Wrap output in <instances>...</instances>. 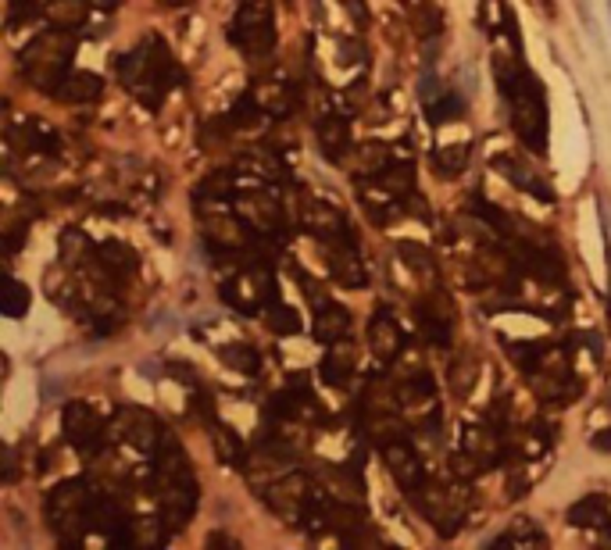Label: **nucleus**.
<instances>
[{
	"instance_id": "f257e3e1",
	"label": "nucleus",
	"mask_w": 611,
	"mask_h": 550,
	"mask_svg": "<svg viewBox=\"0 0 611 550\" xmlns=\"http://www.w3.org/2000/svg\"><path fill=\"white\" fill-rule=\"evenodd\" d=\"M115 72H118V83L129 90V97L140 101L147 111H161L165 97L186 83L172 47L158 33H147L133 51L118 54Z\"/></svg>"
},
{
	"instance_id": "f03ea898",
	"label": "nucleus",
	"mask_w": 611,
	"mask_h": 550,
	"mask_svg": "<svg viewBox=\"0 0 611 550\" xmlns=\"http://www.w3.org/2000/svg\"><path fill=\"white\" fill-rule=\"evenodd\" d=\"M493 76L501 86V97L508 104V118L515 136L522 140V147H529L533 154L547 150V97L543 86L536 83V76L525 69V58H493Z\"/></svg>"
},
{
	"instance_id": "7ed1b4c3",
	"label": "nucleus",
	"mask_w": 611,
	"mask_h": 550,
	"mask_svg": "<svg viewBox=\"0 0 611 550\" xmlns=\"http://www.w3.org/2000/svg\"><path fill=\"white\" fill-rule=\"evenodd\" d=\"M154 500H158V514L172 532H183L190 525V518L197 514V500H200V482L193 475V465L183 450V443L175 436L165 433L158 454H154Z\"/></svg>"
},
{
	"instance_id": "20e7f679",
	"label": "nucleus",
	"mask_w": 611,
	"mask_h": 550,
	"mask_svg": "<svg viewBox=\"0 0 611 550\" xmlns=\"http://www.w3.org/2000/svg\"><path fill=\"white\" fill-rule=\"evenodd\" d=\"M76 51H79L76 33H69V29L40 33V36L19 54V72H22V79H26L33 90L54 97V90L61 86V79L72 72Z\"/></svg>"
},
{
	"instance_id": "39448f33",
	"label": "nucleus",
	"mask_w": 611,
	"mask_h": 550,
	"mask_svg": "<svg viewBox=\"0 0 611 550\" xmlns=\"http://www.w3.org/2000/svg\"><path fill=\"white\" fill-rule=\"evenodd\" d=\"M94 479H61L47 500H44V514L51 532L65 543V546H79L90 536V504H94Z\"/></svg>"
},
{
	"instance_id": "423d86ee",
	"label": "nucleus",
	"mask_w": 611,
	"mask_h": 550,
	"mask_svg": "<svg viewBox=\"0 0 611 550\" xmlns=\"http://www.w3.org/2000/svg\"><path fill=\"white\" fill-rule=\"evenodd\" d=\"M408 500L419 507V514H422L444 539L458 536L461 525H465V518H468V511H472V489H468V482H461V479H451V482H444V479H426Z\"/></svg>"
},
{
	"instance_id": "0eeeda50",
	"label": "nucleus",
	"mask_w": 611,
	"mask_h": 550,
	"mask_svg": "<svg viewBox=\"0 0 611 550\" xmlns=\"http://www.w3.org/2000/svg\"><path fill=\"white\" fill-rule=\"evenodd\" d=\"M397 397H401V415L408 422L411 433H422V436H436L440 433V393H436V383L433 376L411 361L404 368V361H397Z\"/></svg>"
},
{
	"instance_id": "6e6552de",
	"label": "nucleus",
	"mask_w": 611,
	"mask_h": 550,
	"mask_svg": "<svg viewBox=\"0 0 611 550\" xmlns=\"http://www.w3.org/2000/svg\"><path fill=\"white\" fill-rule=\"evenodd\" d=\"M229 44L247 61H265L275 51V8L272 0H243L229 26Z\"/></svg>"
},
{
	"instance_id": "1a4fd4ad",
	"label": "nucleus",
	"mask_w": 611,
	"mask_h": 550,
	"mask_svg": "<svg viewBox=\"0 0 611 550\" xmlns=\"http://www.w3.org/2000/svg\"><path fill=\"white\" fill-rule=\"evenodd\" d=\"M275 290L279 283L268 261H250V264L236 261V271L222 283V301L240 315H257L268 304H275Z\"/></svg>"
},
{
	"instance_id": "9d476101",
	"label": "nucleus",
	"mask_w": 611,
	"mask_h": 550,
	"mask_svg": "<svg viewBox=\"0 0 611 550\" xmlns=\"http://www.w3.org/2000/svg\"><path fill=\"white\" fill-rule=\"evenodd\" d=\"M200 232H204V243L225 257H240V254L254 250V239H257V232L250 229V222L243 214L215 211V207L200 211Z\"/></svg>"
},
{
	"instance_id": "9b49d317",
	"label": "nucleus",
	"mask_w": 611,
	"mask_h": 550,
	"mask_svg": "<svg viewBox=\"0 0 611 550\" xmlns=\"http://www.w3.org/2000/svg\"><path fill=\"white\" fill-rule=\"evenodd\" d=\"M61 433H65L69 447L79 450L83 457H97L108 447V422L86 400H69L65 404V411H61Z\"/></svg>"
},
{
	"instance_id": "f8f14e48",
	"label": "nucleus",
	"mask_w": 611,
	"mask_h": 550,
	"mask_svg": "<svg viewBox=\"0 0 611 550\" xmlns=\"http://www.w3.org/2000/svg\"><path fill=\"white\" fill-rule=\"evenodd\" d=\"M415 322H419V336L426 347H451L454 344V322H458V308L451 301L447 290L433 287L426 290V297L415 304Z\"/></svg>"
},
{
	"instance_id": "ddd939ff",
	"label": "nucleus",
	"mask_w": 611,
	"mask_h": 550,
	"mask_svg": "<svg viewBox=\"0 0 611 550\" xmlns=\"http://www.w3.org/2000/svg\"><path fill=\"white\" fill-rule=\"evenodd\" d=\"M315 489H319V482H312L308 472L289 468V472H282L279 479H272L257 497H261L279 518H286V522L297 525L300 514H304V507H308V500L315 497Z\"/></svg>"
},
{
	"instance_id": "4468645a",
	"label": "nucleus",
	"mask_w": 611,
	"mask_h": 550,
	"mask_svg": "<svg viewBox=\"0 0 611 550\" xmlns=\"http://www.w3.org/2000/svg\"><path fill=\"white\" fill-rule=\"evenodd\" d=\"M379 457H383V465H387L394 486H397L404 497H411V493L429 479V475H426V461H422V454L415 450V443H411L408 436H397V440L383 443V447H379Z\"/></svg>"
},
{
	"instance_id": "2eb2a0df",
	"label": "nucleus",
	"mask_w": 611,
	"mask_h": 550,
	"mask_svg": "<svg viewBox=\"0 0 611 550\" xmlns=\"http://www.w3.org/2000/svg\"><path fill=\"white\" fill-rule=\"evenodd\" d=\"M297 222H300V229H304V232H308V236H315L319 243H333V239L354 236V232H351V222H347V214H344L337 204L322 200V197H300Z\"/></svg>"
},
{
	"instance_id": "dca6fc26",
	"label": "nucleus",
	"mask_w": 611,
	"mask_h": 550,
	"mask_svg": "<svg viewBox=\"0 0 611 550\" xmlns=\"http://www.w3.org/2000/svg\"><path fill=\"white\" fill-rule=\"evenodd\" d=\"M115 436L126 440L140 454H158V447L165 440V429H161V422H158L154 411L136 408V404H122L115 411Z\"/></svg>"
},
{
	"instance_id": "f3484780",
	"label": "nucleus",
	"mask_w": 611,
	"mask_h": 550,
	"mask_svg": "<svg viewBox=\"0 0 611 550\" xmlns=\"http://www.w3.org/2000/svg\"><path fill=\"white\" fill-rule=\"evenodd\" d=\"M268 415H272L279 425H286V422H322V418H326L322 400L308 390V383H304V379H297L293 386L279 390V393L272 397V404H268Z\"/></svg>"
},
{
	"instance_id": "a211bd4d",
	"label": "nucleus",
	"mask_w": 611,
	"mask_h": 550,
	"mask_svg": "<svg viewBox=\"0 0 611 550\" xmlns=\"http://www.w3.org/2000/svg\"><path fill=\"white\" fill-rule=\"evenodd\" d=\"M236 204H240V214L250 222V229L257 232V236H279L282 232V225H286V211H282V204H279V197H275V190H243L240 197H236Z\"/></svg>"
},
{
	"instance_id": "6ab92c4d",
	"label": "nucleus",
	"mask_w": 611,
	"mask_h": 550,
	"mask_svg": "<svg viewBox=\"0 0 611 550\" xmlns=\"http://www.w3.org/2000/svg\"><path fill=\"white\" fill-rule=\"evenodd\" d=\"M326 247V264H330V275L344 287V290H362L369 283V268L358 254V239L354 236H344V239H333V243H322Z\"/></svg>"
},
{
	"instance_id": "aec40b11",
	"label": "nucleus",
	"mask_w": 611,
	"mask_h": 550,
	"mask_svg": "<svg viewBox=\"0 0 611 550\" xmlns=\"http://www.w3.org/2000/svg\"><path fill=\"white\" fill-rule=\"evenodd\" d=\"M461 450L479 465V472H490L497 465L508 461V443H504V433L493 425V422H483V425H468L461 433Z\"/></svg>"
},
{
	"instance_id": "412c9836",
	"label": "nucleus",
	"mask_w": 611,
	"mask_h": 550,
	"mask_svg": "<svg viewBox=\"0 0 611 550\" xmlns=\"http://www.w3.org/2000/svg\"><path fill=\"white\" fill-rule=\"evenodd\" d=\"M97 264H101V275L108 279L111 290L133 283L136 275H140V257H136V250H133L129 243H122V239H104V243H97Z\"/></svg>"
},
{
	"instance_id": "4be33fe9",
	"label": "nucleus",
	"mask_w": 611,
	"mask_h": 550,
	"mask_svg": "<svg viewBox=\"0 0 611 550\" xmlns=\"http://www.w3.org/2000/svg\"><path fill=\"white\" fill-rule=\"evenodd\" d=\"M369 347L383 365H397L404 358V351H408V336H404L401 322L387 308H379L372 315V322H369Z\"/></svg>"
},
{
	"instance_id": "5701e85b",
	"label": "nucleus",
	"mask_w": 611,
	"mask_h": 550,
	"mask_svg": "<svg viewBox=\"0 0 611 550\" xmlns=\"http://www.w3.org/2000/svg\"><path fill=\"white\" fill-rule=\"evenodd\" d=\"M422 108H426V115H429L433 125L461 122V118H465V101H461V93L451 90V86H444V83H436L433 76L422 79Z\"/></svg>"
},
{
	"instance_id": "b1692460",
	"label": "nucleus",
	"mask_w": 611,
	"mask_h": 550,
	"mask_svg": "<svg viewBox=\"0 0 611 550\" xmlns=\"http://www.w3.org/2000/svg\"><path fill=\"white\" fill-rule=\"evenodd\" d=\"M315 136H319V150L326 161L333 165H344L354 150V140H351V118L347 115H322L319 125H315Z\"/></svg>"
},
{
	"instance_id": "393cba45",
	"label": "nucleus",
	"mask_w": 611,
	"mask_h": 550,
	"mask_svg": "<svg viewBox=\"0 0 611 550\" xmlns=\"http://www.w3.org/2000/svg\"><path fill=\"white\" fill-rule=\"evenodd\" d=\"M319 376H322V383H326V386H333V390H344V386L358 376V347L351 344V336H347V340L330 344V351L322 354Z\"/></svg>"
},
{
	"instance_id": "a878e982",
	"label": "nucleus",
	"mask_w": 611,
	"mask_h": 550,
	"mask_svg": "<svg viewBox=\"0 0 611 550\" xmlns=\"http://www.w3.org/2000/svg\"><path fill=\"white\" fill-rule=\"evenodd\" d=\"M493 168L515 186V190H522V193H529V197H536V200H543V204H554V190L543 182V175H536L529 165H522L518 158H511V154H497L493 158Z\"/></svg>"
},
{
	"instance_id": "bb28decb",
	"label": "nucleus",
	"mask_w": 611,
	"mask_h": 550,
	"mask_svg": "<svg viewBox=\"0 0 611 550\" xmlns=\"http://www.w3.org/2000/svg\"><path fill=\"white\" fill-rule=\"evenodd\" d=\"M568 525L575 529H597V532H611V497L604 489H593L586 497H579L568 507Z\"/></svg>"
},
{
	"instance_id": "cd10ccee",
	"label": "nucleus",
	"mask_w": 611,
	"mask_h": 550,
	"mask_svg": "<svg viewBox=\"0 0 611 550\" xmlns=\"http://www.w3.org/2000/svg\"><path fill=\"white\" fill-rule=\"evenodd\" d=\"M250 90H254L257 104L268 111V118H289L297 111V93L300 90H293L286 79H257Z\"/></svg>"
},
{
	"instance_id": "c85d7f7f",
	"label": "nucleus",
	"mask_w": 611,
	"mask_h": 550,
	"mask_svg": "<svg viewBox=\"0 0 611 550\" xmlns=\"http://www.w3.org/2000/svg\"><path fill=\"white\" fill-rule=\"evenodd\" d=\"M101 93H104V79H101L97 72H79V69H72V72L61 79V86L54 90V101H61V104H97Z\"/></svg>"
},
{
	"instance_id": "c756f323",
	"label": "nucleus",
	"mask_w": 611,
	"mask_h": 550,
	"mask_svg": "<svg viewBox=\"0 0 611 550\" xmlns=\"http://www.w3.org/2000/svg\"><path fill=\"white\" fill-rule=\"evenodd\" d=\"M236 168H240L243 175L257 179V182H282V179H286V168H282L279 154L268 150V147H247V150L236 158Z\"/></svg>"
},
{
	"instance_id": "7c9ffc66",
	"label": "nucleus",
	"mask_w": 611,
	"mask_h": 550,
	"mask_svg": "<svg viewBox=\"0 0 611 550\" xmlns=\"http://www.w3.org/2000/svg\"><path fill=\"white\" fill-rule=\"evenodd\" d=\"M15 136L22 140V147H26L29 154H47V158H58V154H61V136H58V129H54L51 122L37 118V115H29V118L15 129Z\"/></svg>"
},
{
	"instance_id": "2f4dec72",
	"label": "nucleus",
	"mask_w": 611,
	"mask_h": 550,
	"mask_svg": "<svg viewBox=\"0 0 611 550\" xmlns=\"http://www.w3.org/2000/svg\"><path fill=\"white\" fill-rule=\"evenodd\" d=\"M351 326H354V319H351V311L344 308V304H322V308H315V322H312V333H315V340L319 344H337V340H347L351 336Z\"/></svg>"
},
{
	"instance_id": "473e14b6",
	"label": "nucleus",
	"mask_w": 611,
	"mask_h": 550,
	"mask_svg": "<svg viewBox=\"0 0 611 550\" xmlns=\"http://www.w3.org/2000/svg\"><path fill=\"white\" fill-rule=\"evenodd\" d=\"M208 429H211V447H215V454H218V461L222 465H232V468H240L243 472V465H247V447H243V440L236 436V429L232 425H225V422H218V418H208Z\"/></svg>"
},
{
	"instance_id": "72a5a7b5",
	"label": "nucleus",
	"mask_w": 611,
	"mask_h": 550,
	"mask_svg": "<svg viewBox=\"0 0 611 550\" xmlns=\"http://www.w3.org/2000/svg\"><path fill=\"white\" fill-rule=\"evenodd\" d=\"M397 257L404 261V268L415 275L419 283H429V287L440 283V268H436V257L429 254V247H422L415 239H401L397 243Z\"/></svg>"
},
{
	"instance_id": "f704fd0d",
	"label": "nucleus",
	"mask_w": 611,
	"mask_h": 550,
	"mask_svg": "<svg viewBox=\"0 0 611 550\" xmlns=\"http://www.w3.org/2000/svg\"><path fill=\"white\" fill-rule=\"evenodd\" d=\"M240 168H232V172H211V175H204L200 182H197V200L200 204H225V200H236L243 190H240Z\"/></svg>"
},
{
	"instance_id": "c9c22d12",
	"label": "nucleus",
	"mask_w": 611,
	"mask_h": 550,
	"mask_svg": "<svg viewBox=\"0 0 611 550\" xmlns=\"http://www.w3.org/2000/svg\"><path fill=\"white\" fill-rule=\"evenodd\" d=\"M44 19L51 22V29H83L90 22V0H47L44 4Z\"/></svg>"
},
{
	"instance_id": "e433bc0d",
	"label": "nucleus",
	"mask_w": 611,
	"mask_h": 550,
	"mask_svg": "<svg viewBox=\"0 0 611 550\" xmlns=\"http://www.w3.org/2000/svg\"><path fill=\"white\" fill-rule=\"evenodd\" d=\"M390 161H394V150H390L387 143H376V140H372V143H358L344 165H351L358 179H376Z\"/></svg>"
},
{
	"instance_id": "4c0bfd02",
	"label": "nucleus",
	"mask_w": 611,
	"mask_h": 550,
	"mask_svg": "<svg viewBox=\"0 0 611 550\" xmlns=\"http://www.w3.org/2000/svg\"><path fill=\"white\" fill-rule=\"evenodd\" d=\"M165 536H168V529H165L161 514H154V518L151 514L147 518H129L122 536H118V546H161Z\"/></svg>"
},
{
	"instance_id": "58836bf2",
	"label": "nucleus",
	"mask_w": 611,
	"mask_h": 550,
	"mask_svg": "<svg viewBox=\"0 0 611 550\" xmlns=\"http://www.w3.org/2000/svg\"><path fill=\"white\" fill-rule=\"evenodd\" d=\"M508 546H547V532L533 518H515L493 543L490 550H508Z\"/></svg>"
},
{
	"instance_id": "ea45409f",
	"label": "nucleus",
	"mask_w": 611,
	"mask_h": 550,
	"mask_svg": "<svg viewBox=\"0 0 611 550\" xmlns=\"http://www.w3.org/2000/svg\"><path fill=\"white\" fill-rule=\"evenodd\" d=\"M376 182L404 204V200L415 193V165H411V161H397V158H394V161L376 175Z\"/></svg>"
},
{
	"instance_id": "a19ab883",
	"label": "nucleus",
	"mask_w": 611,
	"mask_h": 550,
	"mask_svg": "<svg viewBox=\"0 0 611 550\" xmlns=\"http://www.w3.org/2000/svg\"><path fill=\"white\" fill-rule=\"evenodd\" d=\"M447 386H451V393L458 400H468L472 390L479 386V361L472 354H458L451 361V368H447Z\"/></svg>"
},
{
	"instance_id": "79ce46f5",
	"label": "nucleus",
	"mask_w": 611,
	"mask_h": 550,
	"mask_svg": "<svg viewBox=\"0 0 611 550\" xmlns=\"http://www.w3.org/2000/svg\"><path fill=\"white\" fill-rule=\"evenodd\" d=\"M444 8L436 4V0H422V4L411 8V29L422 36V40H440L444 36Z\"/></svg>"
},
{
	"instance_id": "37998d69",
	"label": "nucleus",
	"mask_w": 611,
	"mask_h": 550,
	"mask_svg": "<svg viewBox=\"0 0 611 550\" xmlns=\"http://www.w3.org/2000/svg\"><path fill=\"white\" fill-rule=\"evenodd\" d=\"M265 115H268V111L257 104L254 90H247V93L229 108V115H225V118H229V125H232L236 133H250V129H257V125L265 122Z\"/></svg>"
},
{
	"instance_id": "c03bdc74",
	"label": "nucleus",
	"mask_w": 611,
	"mask_h": 550,
	"mask_svg": "<svg viewBox=\"0 0 611 550\" xmlns=\"http://www.w3.org/2000/svg\"><path fill=\"white\" fill-rule=\"evenodd\" d=\"M468 158H472V147H468V143H440V147L433 150V165H436V172H440L444 179L461 175V172L468 168Z\"/></svg>"
},
{
	"instance_id": "a18cd8bd",
	"label": "nucleus",
	"mask_w": 611,
	"mask_h": 550,
	"mask_svg": "<svg viewBox=\"0 0 611 550\" xmlns=\"http://www.w3.org/2000/svg\"><path fill=\"white\" fill-rule=\"evenodd\" d=\"M218 358L229 365V368H236L240 376H261V354H257V347H250V344H225V347H218Z\"/></svg>"
},
{
	"instance_id": "49530a36",
	"label": "nucleus",
	"mask_w": 611,
	"mask_h": 550,
	"mask_svg": "<svg viewBox=\"0 0 611 550\" xmlns=\"http://www.w3.org/2000/svg\"><path fill=\"white\" fill-rule=\"evenodd\" d=\"M29 304H33L29 287L22 279H15V275H8L4 297H0V311H4V319H26L29 315Z\"/></svg>"
},
{
	"instance_id": "de8ad7c7",
	"label": "nucleus",
	"mask_w": 611,
	"mask_h": 550,
	"mask_svg": "<svg viewBox=\"0 0 611 550\" xmlns=\"http://www.w3.org/2000/svg\"><path fill=\"white\" fill-rule=\"evenodd\" d=\"M265 326H268V333H275V336H297L304 326H300V315L289 308V304H268L265 311Z\"/></svg>"
},
{
	"instance_id": "09e8293b",
	"label": "nucleus",
	"mask_w": 611,
	"mask_h": 550,
	"mask_svg": "<svg viewBox=\"0 0 611 550\" xmlns=\"http://www.w3.org/2000/svg\"><path fill=\"white\" fill-rule=\"evenodd\" d=\"M504 354H508V361H511L522 376H529V372L536 368L540 354H543V344H533V340H504Z\"/></svg>"
},
{
	"instance_id": "8fccbe9b",
	"label": "nucleus",
	"mask_w": 611,
	"mask_h": 550,
	"mask_svg": "<svg viewBox=\"0 0 611 550\" xmlns=\"http://www.w3.org/2000/svg\"><path fill=\"white\" fill-rule=\"evenodd\" d=\"M37 4L40 0H8V22L19 26V22H29L37 15Z\"/></svg>"
},
{
	"instance_id": "3c124183",
	"label": "nucleus",
	"mask_w": 611,
	"mask_h": 550,
	"mask_svg": "<svg viewBox=\"0 0 611 550\" xmlns=\"http://www.w3.org/2000/svg\"><path fill=\"white\" fill-rule=\"evenodd\" d=\"M300 287H304V297H308V304H312V308H322V304H330V294L322 290V283L308 279V275H300Z\"/></svg>"
},
{
	"instance_id": "603ef678",
	"label": "nucleus",
	"mask_w": 611,
	"mask_h": 550,
	"mask_svg": "<svg viewBox=\"0 0 611 550\" xmlns=\"http://www.w3.org/2000/svg\"><path fill=\"white\" fill-rule=\"evenodd\" d=\"M590 447H593V450H600V454H611V429L593 433V436H590Z\"/></svg>"
},
{
	"instance_id": "864d4df0",
	"label": "nucleus",
	"mask_w": 611,
	"mask_h": 550,
	"mask_svg": "<svg viewBox=\"0 0 611 550\" xmlns=\"http://www.w3.org/2000/svg\"><path fill=\"white\" fill-rule=\"evenodd\" d=\"M208 546H236V539L225 536V532H211V536H208Z\"/></svg>"
},
{
	"instance_id": "5fc2aeb1",
	"label": "nucleus",
	"mask_w": 611,
	"mask_h": 550,
	"mask_svg": "<svg viewBox=\"0 0 611 550\" xmlns=\"http://www.w3.org/2000/svg\"><path fill=\"white\" fill-rule=\"evenodd\" d=\"M347 12L354 15V22H358V26H365V22H369V19H365V8H362V0H347Z\"/></svg>"
},
{
	"instance_id": "6e6d98bb",
	"label": "nucleus",
	"mask_w": 611,
	"mask_h": 550,
	"mask_svg": "<svg viewBox=\"0 0 611 550\" xmlns=\"http://www.w3.org/2000/svg\"><path fill=\"white\" fill-rule=\"evenodd\" d=\"M90 8H97V12H118L122 0H90Z\"/></svg>"
},
{
	"instance_id": "4d7b16f0",
	"label": "nucleus",
	"mask_w": 611,
	"mask_h": 550,
	"mask_svg": "<svg viewBox=\"0 0 611 550\" xmlns=\"http://www.w3.org/2000/svg\"><path fill=\"white\" fill-rule=\"evenodd\" d=\"M161 4H165V8H186L190 0H161Z\"/></svg>"
},
{
	"instance_id": "13d9d810",
	"label": "nucleus",
	"mask_w": 611,
	"mask_h": 550,
	"mask_svg": "<svg viewBox=\"0 0 611 550\" xmlns=\"http://www.w3.org/2000/svg\"><path fill=\"white\" fill-rule=\"evenodd\" d=\"M401 4H408V0H401Z\"/></svg>"
},
{
	"instance_id": "bf43d9fd",
	"label": "nucleus",
	"mask_w": 611,
	"mask_h": 550,
	"mask_svg": "<svg viewBox=\"0 0 611 550\" xmlns=\"http://www.w3.org/2000/svg\"><path fill=\"white\" fill-rule=\"evenodd\" d=\"M286 4H289V0H286Z\"/></svg>"
}]
</instances>
